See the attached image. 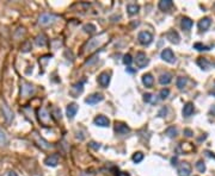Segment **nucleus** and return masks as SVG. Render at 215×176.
Returning a JSON list of instances; mask_svg holds the SVG:
<instances>
[{
  "mask_svg": "<svg viewBox=\"0 0 215 176\" xmlns=\"http://www.w3.org/2000/svg\"><path fill=\"white\" fill-rule=\"evenodd\" d=\"M37 113H38V119H40L41 124H43L44 126H49L50 125V115H49L47 109H40L37 111Z\"/></svg>",
  "mask_w": 215,
  "mask_h": 176,
  "instance_id": "nucleus-1",
  "label": "nucleus"
},
{
  "mask_svg": "<svg viewBox=\"0 0 215 176\" xmlns=\"http://www.w3.org/2000/svg\"><path fill=\"white\" fill-rule=\"evenodd\" d=\"M138 39L143 45H148V44H151L152 41H153V36H152L151 32H148V31H142L138 36Z\"/></svg>",
  "mask_w": 215,
  "mask_h": 176,
  "instance_id": "nucleus-2",
  "label": "nucleus"
},
{
  "mask_svg": "<svg viewBox=\"0 0 215 176\" xmlns=\"http://www.w3.org/2000/svg\"><path fill=\"white\" fill-rule=\"evenodd\" d=\"M135 62H136V66L139 68H145L149 63V60L147 58L145 53H138L136 57H135Z\"/></svg>",
  "mask_w": 215,
  "mask_h": 176,
  "instance_id": "nucleus-3",
  "label": "nucleus"
},
{
  "mask_svg": "<svg viewBox=\"0 0 215 176\" xmlns=\"http://www.w3.org/2000/svg\"><path fill=\"white\" fill-rule=\"evenodd\" d=\"M160 56L164 61L168 62V63H175L176 62L175 54H173V51H172L171 49H164V50L161 51Z\"/></svg>",
  "mask_w": 215,
  "mask_h": 176,
  "instance_id": "nucleus-4",
  "label": "nucleus"
},
{
  "mask_svg": "<svg viewBox=\"0 0 215 176\" xmlns=\"http://www.w3.org/2000/svg\"><path fill=\"white\" fill-rule=\"evenodd\" d=\"M1 111H2V115H4V118H5L7 124L12 123V120H13V112L11 111V109L7 106L6 104H2L1 105Z\"/></svg>",
  "mask_w": 215,
  "mask_h": 176,
  "instance_id": "nucleus-5",
  "label": "nucleus"
},
{
  "mask_svg": "<svg viewBox=\"0 0 215 176\" xmlns=\"http://www.w3.org/2000/svg\"><path fill=\"white\" fill-rule=\"evenodd\" d=\"M55 19H56V17H55V16H53V14L43 13L40 17L38 23H40L41 25H43V26H47V25H49V24H52V23H53Z\"/></svg>",
  "mask_w": 215,
  "mask_h": 176,
  "instance_id": "nucleus-6",
  "label": "nucleus"
},
{
  "mask_svg": "<svg viewBox=\"0 0 215 176\" xmlns=\"http://www.w3.org/2000/svg\"><path fill=\"white\" fill-rule=\"evenodd\" d=\"M32 136H34L35 142L37 143V145H38L40 148H42V149H44V150H49L50 148H52V145H50V144H49L47 141H44L43 138H41L37 132H34V133H32Z\"/></svg>",
  "mask_w": 215,
  "mask_h": 176,
  "instance_id": "nucleus-7",
  "label": "nucleus"
},
{
  "mask_svg": "<svg viewBox=\"0 0 215 176\" xmlns=\"http://www.w3.org/2000/svg\"><path fill=\"white\" fill-rule=\"evenodd\" d=\"M178 175L179 176H189L190 173H191V167L190 164L187 162H182L179 165H178Z\"/></svg>",
  "mask_w": 215,
  "mask_h": 176,
  "instance_id": "nucleus-8",
  "label": "nucleus"
},
{
  "mask_svg": "<svg viewBox=\"0 0 215 176\" xmlns=\"http://www.w3.org/2000/svg\"><path fill=\"white\" fill-rule=\"evenodd\" d=\"M35 93V87L30 83H24L23 87H22V96L28 98V96H31V94Z\"/></svg>",
  "mask_w": 215,
  "mask_h": 176,
  "instance_id": "nucleus-9",
  "label": "nucleus"
},
{
  "mask_svg": "<svg viewBox=\"0 0 215 176\" xmlns=\"http://www.w3.org/2000/svg\"><path fill=\"white\" fill-rule=\"evenodd\" d=\"M93 123L94 125H97V126L107 127V126H109V124H110V120L108 119L107 117H104V115H98V117L94 118Z\"/></svg>",
  "mask_w": 215,
  "mask_h": 176,
  "instance_id": "nucleus-10",
  "label": "nucleus"
},
{
  "mask_svg": "<svg viewBox=\"0 0 215 176\" xmlns=\"http://www.w3.org/2000/svg\"><path fill=\"white\" fill-rule=\"evenodd\" d=\"M103 99H104V96H103V95L99 94V93H96V94L90 95L88 99L85 100V102H86V104H88V105H96V104L101 102Z\"/></svg>",
  "mask_w": 215,
  "mask_h": 176,
  "instance_id": "nucleus-11",
  "label": "nucleus"
},
{
  "mask_svg": "<svg viewBox=\"0 0 215 176\" xmlns=\"http://www.w3.org/2000/svg\"><path fill=\"white\" fill-rule=\"evenodd\" d=\"M44 163L47 164L48 167H56L58 163H59V155L54 154V155L48 156L47 158L44 160Z\"/></svg>",
  "mask_w": 215,
  "mask_h": 176,
  "instance_id": "nucleus-12",
  "label": "nucleus"
},
{
  "mask_svg": "<svg viewBox=\"0 0 215 176\" xmlns=\"http://www.w3.org/2000/svg\"><path fill=\"white\" fill-rule=\"evenodd\" d=\"M78 112V105L77 104H69L67 106V109H66V113H67L68 119H73L75 114Z\"/></svg>",
  "mask_w": 215,
  "mask_h": 176,
  "instance_id": "nucleus-13",
  "label": "nucleus"
},
{
  "mask_svg": "<svg viewBox=\"0 0 215 176\" xmlns=\"http://www.w3.org/2000/svg\"><path fill=\"white\" fill-rule=\"evenodd\" d=\"M103 36H104V35H102V36H99V37H94V38H92V39H90V42H88V50H93V49H96V48L98 47L102 42H103V39H102V37H103Z\"/></svg>",
  "mask_w": 215,
  "mask_h": 176,
  "instance_id": "nucleus-14",
  "label": "nucleus"
},
{
  "mask_svg": "<svg viewBox=\"0 0 215 176\" xmlns=\"http://www.w3.org/2000/svg\"><path fill=\"white\" fill-rule=\"evenodd\" d=\"M115 131H116V133H118V135H127L128 132H129V127H128L127 125L122 124V123H116V125H115Z\"/></svg>",
  "mask_w": 215,
  "mask_h": 176,
  "instance_id": "nucleus-15",
  "label": "nucleus"
},
{
  "mask_svg": "<svg viewBox=\"0 0 215 176\" xmlns=\"http://www.w3.org/2000/svg\"><path fill=\"white\" fill-rule=\"evenodd\" d=\"M98 82L101 83L102 87H108L109 83H110V75L108 74V73H102L98 76Z\"/></svg>",
  "mask_w": 215,
  "mask_h": 176,
  "instance_id": "nucleus-16",
  "label": "nucleus"
},
{
  "mask_svg": "<svg viewBox=\"0 0 215 176\" xmlns=\"http://www.w3.org/2000/svg\"><path fill=\"white\" fill-rule=\"evenodd\" d=\"M210 24H212L210 18H203V19H201V21H198V29H200L201 31H206V30L210 26Z\"/></svg>",
  "mask_w": 215,
  "mask_h": 176,
  "instance_id": "nucleus-17",
  "label": "nucleus"
},
{
  "mask_svg": "<svg viewBox=\"0 0 215 176\" xmlns=\"http://www.w3.org/2000/svg\"><path fill=\"white\" fill-rule=\"evenodd\" d=\"M153 82H154V79L151 74H145L142 76V83L146 86V87H152L153 86Z\"/></svg>",
  "mask_w": 215,
  "mask_h": 176,
  "instance_id": "nucleus-18",
  "label": "nucleus"
},
{
  "mask_svg": "<svg viewBox=\"0 0 215 176\" xmlns=\"http://www.w3.org/2000/svg\"><path fill=\"white\" fill-rule=\"evenodd\" d=\"M194 109H195L194 104L188 102V104L184 106V109H183V115H184V117H190V115L194 113Z\"/></svg>",
  "mask_w": 215,
  "mask_h": 176,
  "instance_id": "nucleus-19",
  "label": "nucleus"
},
{
  "mask_svg": "<svg viewBox=\"0 0 215 176\" xmlns=\"http://www.w3.org/2000/svg\"><path fill=\"white\" fill-rule=\"evenodd\" d=\"M166 37H168V41L175 43V44H178V43H179V35L177 34L176 31H170V32H168Z\"/></svg>",
  "mask_w": 215,
  "mask_h": 176,
  "instance_id": "nucleus-20",
  "label": "nucleus"
},
{
  "mask_svg": "<svg viewBox=\"0 0 215 176\" xmlns=\"http://www.w3.org/2000/svg\"><path fill=\"white\" fill-rule=\"evenodd\" d=\"M171 81H172V76H171V74H168V73H164L159 77V82H160L161 85H168Z\"/></svg>",
  "mask_w": 215,
  "mask_h": 176,
  "instance_id": "nucleus-21",
  "label": "nucleus"
},
{
  "mask_svg": "<svg viewBox=\"0 0 215 176\" xmlns=\"http://www.w3.org/2000/svg\"><path fill=\"white\" fill-rule=\"evenodd\" d=\"M82 90H84V87H82V82H80V83H77V85H74L73 87H72V90H71V93H72L74 96H77V95H79L80 93H82Z\"/></svg>",
  "mask_w": 215,
  "mask_h": 176,
  "instance_id": "nucleus-22",
  "label": "nucleus"
},
{
  "mask_svg": "<svg viewBox=\"0 0 215 176\" xmlns=\"http://www.w3.org/2000/svg\"><path fill=\"white\" fill-rule=\"evenodd\" d=\"M139 10H140V7H139V5H136V4H129V5L127 6V11L130 16L136 14L138 12H139Z\"/></svg>",
  "mask_w": 215,
  "mask_h": 176,
  "instance_id": "nucleus-23",
  "label": "nucleus"
},
{
  "mask_svg": "<svg viewBox=\"0 0 215 176\" xmlns=\"http://www.w3.org/2000/svg\"><path fill=\"white\" fill-rule=\"evenodd\" d=\"M192 24H194V23H192V21H191L190 18H183V19H182V27H183L184 30H187V31L192 27Z\"/></svg>",
  "mask_w": 215,
  "mask_h": 176,
  "instance_id": "nucleus-24",
  "label": "nucleus"
},
{
  "mask_svg": "<svg viewBox=\"0 0 215 176\" xmlns=\"http://www.w3.org/2000/svg\"><path fill=\"white\" fill-rule=\"evenodd\" d=\"M172 6V1L171 0H162L159 2V8L162 11H168L170 7Z\"/></svg>",
  "mask_w": 215,
  "mask_h": 176,
  "instance_id": "nucleus-25",
  "label": "nucleus"
},
{
  "mask_svg": "<svg viewBox=\"0 0 215 176\" xmlns=\"http://www.w3.org/2000/svg\"><path fill=\"white\" fill-rule=\"evenodd\" d=\"M197 64H198L202 69H209V67H210V63H209L206 58H198V60H197Z\"/></svg>",
  "mask_w": 215,
  "mask_h": 176,
  "instance_id": "nucleus-26",
  "label": "nucleus"
},
{
  "mask_svg": "<svg viewBox=\"0 0 215 176\" xmlns=\"http://www.w3.org/2000/svg\"><path fill=\"white\" fill-rule=\"evenodd\" d=\"M46 43H47V41H46V37H44L43 35H41V36H37V37H36V44H37L38 47H44V45H46Z\"/></svg>",
  "mask_w": 215,
  "mask_h": 176,
  "instance_id": "nucleus-27",
  "label": "nucleus"
},
{
  "mask_svg": "<svg viewBox=\"0 0 215 176\" xmlns=\"http://www.w3.org/2000/svg\"><path fill=\"white\" fill-rule=\"evenodd\" d=\"M7 136L6 133L2 131V130H0V146H4V145H6L7 144Z\"/></svg>",
  "mask_w": 215,
  "mask_h": 176,
  "instance_id": "nucleus-28",
  "label": "nucleus"
},
{
  "mask_svg": "<svg viewBox=\"0 0 215 176\" xmlns=\"http://www.w3.org/2000/svg\"><path fill=\"white\" fill-rule=\"evenodd\" d=\"M187 85V79L185 77H178L177 79V87L179 89H183Z\"/></svg>",
  "mask_w": 215,
  "mask_h": 176,
  "instance_id": "nucleus-29",
  "label": "nucleus"
},
{
  "mask_svg": "<svg viewBox=\"0 0 215 176\" xmlns=\"http://www.w3.org/2000/svg\"><path fill=\"white\" fill-rule=\"evenodd\" d=\"M166 135H168V137H171V138H173V137L177 136V129H176L175 126L168 127V129L166 130Z\"/></svg>",
  "mask_w": 215,
  "mask_h": 176,
  "instance_id": "nucleus-30",
  "label": "nucleus"
},
{
  "mask_svg": "<svg viewBox=\"0 0 215 176\" xmlns=\"http://www.w3.org/2000/svg\"><path fill=\"white\" fill-rule=\"evenodd\" d=\"M82 29H84L85 32H88V34H92V32L96 31V26H94L93 24H86V25H84Z\"/></svg>",
  "mask_w": 215,
  "mask_h": 176,
  "instance_id": "nucleus-31",
  "label": "nucleus"
},
{
  "mask_svg": "<svg viewBox=\"0 0 215 176\" xmlns=\"http://www.w3.org/2000/svg\"><path fill=\"white\" fill-rule=\"evenodd\" d=\"M142 160H143V154H142V152H136V154L133 155V161H134L135 163L141 162Z\"/></svg>",
  "mask_w": 215,
  "mask_h": 176,
  "instance_id": "nucleus-32",
  "label": "nucleus"
},
{
  "mask_svg": "<svg viewBox=\"0 0 215 176\" xmlns=\"http://www.w3.org/2000/svg\"><path fill=\"white\" fill-rule=\"evenodd\" d=\"M132 62H133V58H132V56H130L129 54L123 56V63H124L126 66H130V63H132Z\"/></svg>",
  "mask_w": 215,
  "mask_h": 176,
  "instance_id": "nucleus-33",
  "label": "nucleus"
},
{
  "mask_svg": "<svg viewBox=\"0 0 215 176\" xmlns=\"http://www.w3.org/2000/svg\"><path fill=\"white\" fill-rule=\"evenodd\" d=\"M194 47H195V49H197L198 51H206V50H209L208 47H206V45H202L201 43H196Z\"/></svg>",
  "mask_w": 215,
  "mask_h": 176,
  "instance_id": "nucleus-34",
  "label": "nucleus"
},
{
  "mask_svg": "<svg viewBox=\"0 0 215 176\" xmlns=\"http://www.w3.org/2000/svg\"><path fill=\"white\" fill-rule=\"evenodd\" d=\"M196 168L200 170L201 173H204V170H206V165H204V163L202 162V161H198V162L196 163Z\"/></svg>",
  "mask_w": 215,
  "mask_h": 176,
  "instance_id": "nucleus-35",
  "label": "nucleus"
},
{
  "mask_svg": "<svg viewBox=\"0 0 215 176\" xmlns=\"http://www.w3.org/2000/svg\"><path fill=\"white\" fill-rule=\"evenodd\" d=\"M168 94H170V90H168V88H165V89H161V92H160V99H166L168 96Z\"/></svg>",
  "mask_w": 215,
  "mask_h": 176,
  "instance_id": "nucleus-36",
  "label": "nucleus"
},
{
  "mask_svg": "<svg viewBox=\"0 0 215 176\" xmlns=\"http://www.w3.org/2000/svg\"><path fill=\"white\" fill-rule=\"evenodd\" d=\"M152 99H153V95L149 94V93L143 95V100H145V102H151L152 101Z\"/></svg>",
  "mask_w": 215,
  "mask_h": 176,
  "instance_id": "nucleus-37",
  "label": "nucleus"
},
{
  "mask_svg": "<svg viewBox=\"0 0 215 176\" xmlns=\"http://www.w3.org/2000/svg\"><path fill=\"white\" fill-rule=\"evenodd\" d=\"M184 135L187 136V137H191V136H192V131L189 129H185L184 130Z\"/></svg>",
  "mask_w": 215,
  "mask_h": 176,
  "instance_id": "nucleus-38",
  "label": "nucleus"
},
{
  "mask_svg": "<svg viewBox=\"0 0 215 176\" xmlns=\"http://www.w3.org/2000/svg\"><path fill=\"white\" fill-rule=\"evenodd\" d=\"M210 113H212L213 115H215V105L213 106V107H212V109H210Z\"/></svg>",
  "mask_w": 215,
  "mask_h": 176,
  "instance_id": "nucleus-39",
  "label": "nucleus"
},
{
  "mask_svg": "<svg viewBox=\"0 0 215 176\" xmlns=\"http://www.w3.org/2000/svg\"><path fill=\"white\" fill-rule=\"evenodd\" d=\"M7 176H18V175H17V174H16L14 171H10V173H8V175H7Z\"/></svg>",
  "mask_w": 215,
  "mask_h": 176,
  "instance_id": "nucleus-40",
  "label": "nucleus"
}]
</instances>
